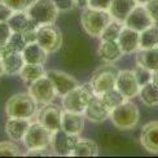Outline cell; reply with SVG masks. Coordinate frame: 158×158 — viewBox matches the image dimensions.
Segmentation results:
<instances>
[{
	"label": "cell",
	"instance_id": "cell-17",
	"mask_svg": "<svg viewBox=\"0 0 158 158\" xmlns=\"http://www.w3.org/2000/svg\"><path fill=\"white\" fill-rule=\"evenodd\" d=\"M140 143L148 152L158 154V121L144 124L140 134Z\"/></svg>",
	"mask_w": 158,
	"mask_h": 158
},
{
	"label": "cell",
	"instance_id": "cell-13",
	"mask_svg": "<svg viewBox=\"0 0 158 158\" xmlns=\"http://www.w3.org/2000/svg\"><path fill=\"white\" fill-rule=\"evenodd\" d=\"M61 114L62 110L58 106L47 104L43 105L40 110H38L36 121L47 130H49L51 132H55V131L61 128Z\"/></svg>",
	"mask_w": 158,
	"mask_h": 158
},
{
	"label": "cell",
	"instance_id": "cell-38",
	"mask_svg": "<svg viewBox=\"0 0 158 158\" xmlns=\"http://www.w3.org/2000/svg\"><path fill=\"white\" fill-rule=\"evenodd\" d=\"M111 4V0H88L87 6L96 9H102V10H109Z\"/></svg>",
	"mask_w": 158,
	"mask_h": 158
},
{
	"label": "cell",
	"instance_id": "cell-45",
	"mask_svg": "<svg viewBox=\"0 0 158 158\" xmlns=\"http://www.w3.org/2000/svg\"><path fill=\"white\" fill-rule=\"evenodd\" d=\"M149 2H150V0H136V3L140 4V5H147Z\"/></svg>",
	"mask_w": 158,
	"mask_h": 158
},
{
	"label": "cell",
	"instance_id": "cell-18",
	"mask_svg": "<svg viewBox=\"0 0 158 158\" xmlns=\"http://www.w3.org/2000/svg\"><path fill=\"white\" fill-rule=\"evenodd\" d=\"M30 119L26 118H15L9 117L5 123V132L8 137L13 141H22L25 134L30 127Z\"/></svg>",
	"mask_w": 158,
	"mask_h": 158
},
{
	"label": "cell",
	"instance_id": "cell-15",
	"mask_svg": "<svg viewBox=\"0 0 158 158\" xmlns=\"http://www.w3.org/2000/svg\"><path fill=\"white\" fill-rule=\"evenodd\" d=\"M111 111L106 108V105L98 96H94L88 102L87 108L84 110V118L92 123H102L110 118Z\"/></svg>",
	"mask_w": 158,
	"mask_h": 158
},
{
	"label": "cell",
	"instance_id": "cell-10",
	"mask_svg": "<svg viewBox=\"0 0 158 158\" xmlns=\"http://www.w3.org/2000/svg\"><path fill=\"white\" fill-rule=\"evenodd\" d=\"M78 140H79L78 135L69 134L62 128L55 131V132H52V140H51L52 154L60 157L71 156V152H73Z\"/></svg>",
	"mask_w": 158,
	"mask_h": 158
},
{
	"label": "cell",
	"instance_id": "cell-40",
	"mask_svg": "<svg viewBox=\"0 0 158 158\" xmlns=\"http://www.w3.org/2000/svg\"><path fill=\"white\" fill-rule=\"evenodd\" d=\"M145 6H147L148 12L150 13V16H152L154 23L158 25V0H150Z\"/></svg>",
	"mask_w": 158,
	"mask_h": 158
},
{
	"label": "cell",
	"instance_id": "cell-36",
	"mask_svg": "<svg viewBox=\"0 0 158 158\" xmlns=\"http://www.w3.org/2000/svg\"><path fill=\"white\" fill-rule=\"evenodd\" d=\"M58 12H70L78 6L77 0H53Z\"/></svg>",
	"mask_w": 158,
	"mask_h": 158
},
{
	"label": "cell",
	"instance_id": "cell-5",
	"mask_svg": "<svg viewBox=\"0 0 158 158\" xmlns=\"http://www.w3.org/2000/svg\"><path fill=\"white\" fill-rule=\"evenodd\" d=\"M26 12L35 27L47 23H55L58 16V9L56 8L53 0H34V3L26 9Z\"/></svg>",
	"mask_w": 158,
	"mask_h": 158
},
{
	"label": "cell",
	"instance_id": "cell-12",
	"mask_svg": "<svg viewBox=\"0 0 158 158\" xmlns=\"http://www.w3.org/2000/svg\"><path fill=\"white\" fill-rule=\"evenodd\" d=\"M154 25V21L150 13L148 12L145 5L137 4L135 8L131 10V13L127 16L126 21H124V26H127L130 29H134L136 31H144L145 29L150 27Z\"/></svg>",
	"mask_w": 158,
	"mask_h": 158
},
{
	"label": "cell",
	"instance_id": "cell-24",
	"mask_svg": "<svg viewBox=\"0 0 158 158\" xmlns=\"http://www.w3.org/2000/svg\"><path fill=\"white\" fill-rule=\"evenodd\" d=\"M136 65L145 68L150 71L158 70V48L137 49L136 51Z\"/></svg>",
	"mask_w": 158,
	"mask_h": 158
},
{
	"label": "cell",
	"instance_id": "cell-27",
	"mask_svg": "<svg viewBox=\"0 0 158 158\" xmlns=\"http://www.w3.org/2000/svg\"><path fill=\"white\" fill-rule=\"evenodd\" d=\"M98 154V147L94 140L79 139L71 152L73 157H96Z\"/></svg>",
	"mask_w": 158,
	"mask_h": 158
},
{
	"label": "cell",
	"instance_id": "cell-25",
	"mask_svg": "<svg viewBox=\"0 0 158 158\" xmlns=\"http://www.w3.org/2000/svg\"><path fill=\"white\" fill-rule=\"evenodd\" d=\"M141 102L145 106L153 108L158 105V84H156L153 81L147 84H144L139 89V95Z\"/></svg>",
	"mask_w": 158,
	"mask_h": 158
},
{
	"label": "cell",
	"instance_id": "cell-41",
	"mask_svg": "<svg viewBox=\"0 0 158 158\" xmlns=\"http://www.w3.org/2000/svg\"><path fill=\"white\" fill-rule=\"evenodd\" d=\"M22 35H23V39H25L26 44L36 42V27L35 26H31V27H29L27 30H25L22 32Z\"/></svg>",
	"mask_w": 158,
	"mask_h": 158
},
{
	"label": "cell",
	"instance_id": "cell-11",
	"mask_svg": "<svg viewBox=\"0 0 158 158\" xmlns=\"http://www.w3.org/2000/svg\"><path fill=\"white\" fill-rule=\"evenodd\" d=\"M115 88L119 91L127 100H131V98H134L139 95L140 84L135 77L134 70H119L118 71L117 81H115Z\"/></svg>",
	"mask_w": 158,
	"mask_h": 158
},
{
	"label": "cell",
	"instance_id": "cell-19",
	"mask_svg": "<svg viewBox=\"0 0 158 158\" xmlns=\"http://www.w3.org/2000/svg\"><path fill=\"white\" fill-rule=\"evenodd\" d=\"M84 115L73 113V111L62 110L61 114V128L73 135H81L84 130Z\"/></svg>",
	"mask_w": 158,
	"mask_h": 158
},
{
	"label": "cell",
	"instance_id": "cell-14",
	"mask_svg": "<svg viewBox=\"0 0 158 158\" xmlns=\"http://www.w3.org/2000/svg\"><path fill=\"white\" fill-rule=\"evenodd\" d=\"M47 77L53 83L57 96H61V97L69 94L77 85H79L78 81L74 77H71L70 74L64 73V71H60V70H47Z\"/></svg>",
	"mask_w": 158,
	"mask_h": 158
},
{
	"label": "cell",
	"instance_id": "cell-33",
	"mask_svg": "<svg viewBox=\"0 0 158 158\" xmlns=\"http://www.w3.org/2000/svg\"><path fill=\"white\" fill-rule=\"evenodd\" d=\"M134 73H135L137 82L140 84V87L149 82H152V79H153V71H150L143 66H139V65H136V68L134 69Z\"/></svg>",
	"mask_w": 158,
	"mask_h": 158
},
{
	"label": "cell",
	"instance_id": "cell-1",
	"mask_svg": "<svg viewBox=\"0 0 158 158\" xmlns=\"http://www.w3.org/2000/svg\"><path fill=\"white\" fill-rule=\"evenodd\" d=\"M111 19H113V17H111L109 10L96 9L91 8V6H85L81 16L83 30L92 38L100 36L102 30L106 27Z\"/></svg>",
	"mask_w": 158,
	"mask_h": 158
},
{
	"label": "cell",
	"instance_id": "cell-21",
	"mask_svg": "<svg viewBox=\"0 0 158 158\" xmlns=\"http://www.w3.org/2000/svg\"><path fill=\"white\" fill-rule=\"evenodd\" d=\"M136 5H137L136 0H111L109 12L113 19H117V21L124 23L127 16Z\"/></svg>",
	"mask_w": 158,
	"mask_h": 158
},
{
	"label": "cell",
	"instance_id": "cell-20",
	"mask_svg": "<svg viewBox=\"0 0 158 158\" xmlns=\"http://www.w3.org/2000/svg\"><path fill=\"white\" fill-rule=\"evenodd\" d=\"M123 52L119 47L118 42H110V40H101L97 48V56L101 58L104 62L113 64L118 61L122 57Z\"/></svg>",
	"mask_w": 158,
	"mask_h": 158
},
{
	"label": "cell",
	"instance_id": "cell-23",
	"mask_svg": "<svg viewBox=\"0 0 158 158\" xmlns=\"http://www.w3.org/2000/svg\"><path fill=\"white\" fill-rule=\"evenodd\" d=\"M2 60H3V66H4V74H8V75L19 74L25 65L22 52H18V51L9 52Z\"/></svg>",
	"mask_w": 158,
	"mask_h": 158
},
{
	"label": "cell",
	"instance_id": "cell-35",
	"mask_svg": "<svg viewBox=\"0 0 158 158\" xmlns=\"http://www.w3.org/2000/svg\"><path fill=\"white\" fill-rule=\"evenodd\" d=\"M2 2L5 3L8 6H10L15 12H19V10L27 9L34 3V0H2Z\"/></svg>",
	"mask_w": 158,
	"mask_h": 158
},
{
	"label": "cell",
	"instance_id": "cell-2",
	"mask_svg": "<svg viewBox=\"0 0 158 158\" xmlns=\"http://www.w3.org/2000/svg\"><path fill=\"white\" fill-rule=\"evenodd\" d=\"M38 102L30 94H16L5 104V113L8 117L31 119L38 114Z\"/></svg>",
	"mask_w": 158,
	"mask_h": 158
},
{
	"label": "cell",
	"instance_id": "cell-29",
	"mask_svg": "<svg viewBox=\"0 0 158 158\" xmlns=\"http://www.w3.org/2000/svg\"><path fill=\"white\" fill-rule=\"evenodd\" d=\"M47 74V70L44 69V65L42 64H25L21 70V78L25 82H34L36 79L44 77Z\"/></svg>",
	"mask_w": 158,
	"mask_h": 158
},
{
	"label": "cell",
	"instance_id": "cell-22",
	"mask_svg": "<svg viewBox=\"0 0 158 158\" xmlns=\"http://www.w3.org/2000/svg\"><path fill=\"white\" fill-rule=\"evenodd\" d=\"M48 52L45 51L38 42L27 44L22 51V56L25 64H42L44 65L47 61Z\"/></svg>",
	"mask_w": 158,
	"mask_h": 158
},
{
	"label": "cell",
	"instance_id": "cell-16",
	"mask_svg": "<svg viewBox=\"0 0 158 158\" xmlns=\"http://www.w3.org/2000/svg\"><path fill=\"white\" fill-rule=\"evenodd\" d=\"M117 42L119 44L123 55L134 53L140 48V32L134 29H130L127 26H123Z\"/></svg>",
	"mask_w": 158,
	"mask_h": 158
},
{
	"label": "cell",
	"instance_id": "cell-31",
	"mask_svg": "<svg viewBox=\"0 0 158 158\" xmlns=\"http://www.w3.org/2000/svg\"><path fill=\"white\" fill-rule=\"evenodd\" d=\"M102 100V102L106 105V108L111 111L113 109H115L118 105H121L123 101H126L127 98L124 97L119 91H118L117 88H113L110 89L108 92H105V94H102L101 96H98Z\"/></svg>",
	"mask_w": 158,
	"mask_h": 158
},
{
	"label": "cell",
	"instance_id": "cell-32",
	"mask_svg": "<svg viewBox=\"0 0 158 158\" xmlns=\"http://www.w3.org/2000/svg\"><path fill=\"white\" fill-rule=\"evenodd\" d=\"M19 154L21 150L16 141H0V157H17Z\"/></svg>",
	"mask_w": 158,
	"mask_h": 158
},
{
	"label": "cell",
	"instance_id": "cell-37",
	"mask_svg": "<svg viewBox=\"0 0 158 158\" xmlns=\"http://www.w3.org/2000/svg\"><path fill=\"white\" fill-rule=\"evenodd\" d=\"M12 29L9 27L8 22H0V47L8 43L12 35Z\"/></svg>",
	"mask_w": 158,
	"mask_h": 158
},
{
	"label": "cell",
	"instance_id": "cell-9",
	"mask_svg": "<svg viewBox=\"0 0 158 158\" xmlns=\"http://www.w3.org/2000/svg\"><path fill=\"white\" fill-rule=\"evenodd\" d=\"M29 94L38 102V105H47L51 104L57 96L53 83L45 74L44 77L31 82L29 85Z\"/></svg>",
	"mask_w": 158,
	"mask_h": 158
},
{
	"label": "cell",
	"instance_id": "cell-4",
	"mask_svg": "<svg viewBox=\"0 0 158 158\" xmlns=\"http://www.w3.org/2000/svg\"><path fill=\"white\" fill-rule=\"evenodd\" d=\"M94 96V91H92L89 83L79 84L74 89H71L69 94L62 96V108L64 110L68 111L84 114L85 108H87L88 102Z\"/></svg>",
	"mask_w": 158,
	"mask_h": 158
},
{
	"label": "cell",
	"instance_id": "cell-43",
	"mask_svg": "<svg viewBox=\"0 0 158 158\" xmlns=\"http://www.w3.org/2000/svg\"><path fill=\"white\" fill-rule=\"evenodd\" d=\"M87 2L88 0H77L78 6H81V8H85V6H87Z\"/></svg>",
	"mask_w": 158,
	"mask_h": 158
},
{
	"label": "cell",
	"instance_id": "cell-44",
	"mask_svg": "<svg viewBox=\"0 0 158 158\" xmlns=\"http://www.w3.org/2000/svg\"><path fill=\"white\" fill-rule=\"evenodd\" d=\"M152 81H153L156 84H158V70L153 71V79H152Z\"/></svg>",
	"mask_w": 158,
	"mask_h": 158
},
{
	"label": "cell",
	"instance_id": "cell-39",
	"mask_svg": "<svg viewBox=\"0 0 158 158\" xmlns=\"http://www.w3.org/2000/svg\"><path fill=\"white\" fill-rule=\"evenodd\" d=\"M13 13H15V10L0 0V22H6Z\"/></svg>",
	"mask_w": 158,
	"mask_h": 158
},
{
	"label": "cell",
	"instance_id": "cell-42",
	"mask_svg": "<svg viewBox=\"0 0 158 158\" xmlns=\"http://www.w3.org/2000/svg\"><path fill=\"white\" fill-rule=\"evenodd\" d=\"M49 152H52L51 147H49V148H43V149H32V150H27V153H26L25 156H42V157H44V156H49V154H51Z\"/></svg>",
	"mask_w": 158,
	"mask_h": 158
},
{
	"label": "cell",
	"instance_id": "cell-30",
	"mask_svg": "<svg viewBox=\"0 0 158 158\" xmlns=\"http://www.w3.org/2000/svg\"><path fill=\"white\" fill-rule=\"evenodd\" d=\"M124 23L117 21V19H111V21L108 23V26L102 30L101 35L98 36L101 40H110V42H117L118 38H119V34L123 29Z\"/></svg>",
	"mask_w": 158,
	"mask_h": 158
},
{
	"label": "cell",
	"instance_id": "cell-34",
	"mask_svg": "<svg viewBox=\"0 0 158 158\" xmlns=\"http://www.w3.org/2000/svg\"><path fill=\"white\" fill-rule=\"evenodd\" d=\"M8 44L13 51H18V52H22L23 48L27 45L23 39L22 32H12V35L8 40Z\"/></svg>",
	"mask_w": 158,
	"mask_h": 158
},
{
	"label": "cell",
	"instance_id": "cell-46",
	"mask_svg": "<svg viewBox=\"0 0 158 158\" xmlns=\"http://www.w3.org/2000/svg\"><path fill=\"white\" fill-rule=\"evenodd\" d=\"M3 74H4V66H3V60H2V57H0V77Z\"/></svg>",
	"mask_w": 158,
	"mask_h": 158
},
{
	"label": "cell",
	"instance_id": "cell-28",
	"mask_svg": "<svg viewBox=\"0 0 158 158\" xmlns=\"http://www.w3.org/2000/svg\"><path fill=\"white\" fill-rule=\"evenodd\" d=\"M140 48L149 49V48H158V25L145 29L140 32ZM139 48V49H140Z\"/></svg>",
	"mask_w": 158,
	"mask_h": 158
},
{
	"label": "cell",
	"instance_id": "cell-3",
	"mask_svg": "<svg viewBox=\"0 0 158 158\" xmlns=\"http://www.w3.org/2000/svg\"><path fill=\"white\" fill-rule=\"evenodd\" d=\"M110 119L113 124L121 131H128L137 126L140 119L139 109L130 100L123 101L121 105H118L115 109L111 110Z\"/></svg>",
	"mask_w": 158,
	"mask_h": 158
},
{
	"label": "cell",
	"instance_id": "cell-6",
	"mask_svg": "<svg viewBox=\"0 0 158 158\" xmlns=\"http://www.w3.org/2000/svg\"><path fill=\"white\" fill-rule=\"evenodd\" d=\"M117 68L113 65L106 64L104 66H100L94 71L91 77V88L94 91L95 96H101L105 92L115 88V81H117V74H118Z\"/></svg>",
	"mask_w": 158,
	"mask_h": 158
},
{
	"label": "cell",
	"instance_id": "cell-8",
	"mask_svg": "<svg viewBox=\"0 0 158 158\" xmlns=\"http://www.w3.org/2000/svg\"><path fill=\"white\" fill-rule=\"evenodd\" d=\"M36 42L48 52L53 53L57 52L62 45V32L55 26V23H47L36 27Z\"/></svg>",
	"mask_w": 158,
	"mask_h": 158
},
{
	"label": "cell",
	"instance_id": "cell-26",
	"mask_svg": "<svg viewBox=\"0 0 158 158\" xmlns=\"http://www.w3.org/2000/svg\"><path fill=\"white\" fill-rule=\"evenodd\" d=\"M9 27L12 29L13 32H23L25 30H27L31 26H34L30 21V17L26 10H19L15 12L13 15L9 17L8 21Z\"/></svg>",
	"mask_w": 158,
	"mask_h": 158
},
{
	"label": "cell",
	"instance_id": "cell-7",
	"mask_svg": "<svg viewBox=\"0 0 158 158\" xmlns=\"http://www.w3.org/2000/svg\"><path fill=\"white\" fill-rule=\"evenodd\" d=\"M51 140H52V132L36 121L30 124L27 132L25 134L21 143L27 150H32V149L49 148Z\"/></svg>",
	"mask_w": 158,
	"mask_h": 158
}]
</instances>
